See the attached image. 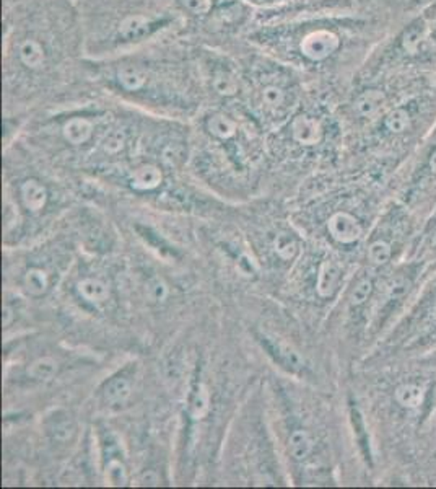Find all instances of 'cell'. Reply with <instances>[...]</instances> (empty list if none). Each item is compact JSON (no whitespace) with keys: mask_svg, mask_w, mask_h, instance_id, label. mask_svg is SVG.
Returning <instances> with one entry per match:
<instances>
[{"mask_svg":"<svg viewBox=\"0 0 436 489\" xmlns=\"http://www.w3.org/2000/svg\"><path fill=\"white\" fill-rule=\"evenodd\" d=\"M4 141L47 106L92 92L75 0H2Z\"/></svg>","mask_w":436,"mask_h":489,"instance_id":"1","label":"cell"},{"mask_svg":"<svg viewBox=\"0 0 436 489\" xmlns=\"http://www.w3.org/2000/svg\"><path fill=\"white\" fill-rule=\"evenodd\" d=\"M88 71L109 97L158 118L188 122L207 105L198 42L183 28L122 54L88 59Z\"/></svg>","mask_w":436,"mask_h":489,"instance_id":"2","label":"cell"},{"mask_svg":"<svg viewBox=\"0 0 436 489\" xmlns=\"http://www.w3.org/2000/svg\"><path fill=\"white\" fill-rule=\"evenodd\" d=\"M88 59H104L183 28L174 0H75Z\"/></svg>","mask_w":436,"mask_h":489,"instance_id":"3","label":"cell"},{"mask_svg":"<svg viewBox=\"0 0 436 489\" xmlns=\"http://www.w3.org/2000/svg\"><path fill=\"white\" fill-rule=\"evenodd\" d=\"M228 49L235 52L241 62L243 92L239 106L264 131L270 132L284 124L306 97L305 77L246 38Z\"/></svg>","mask_w":436,"mask_h":489,"instance_id":"4","label":"cell"},{"mask_svg":"<svg viewBox=\"0 0 436 489\" xmlns=\"http://www.w3.org/2000/svg\"><path fill=\"white\" fill-rule=\"evenodd\" d=\"M198 54L207 105H239L243 71L235 52L198 42Z\"/></svg>","mask_w":436,"mask_h":489,"instance_id":"5","label":"cell"},{"mask_svg":"<svg viewBox=\"0 0 436 489\" xmlns=\"http://www.w3.org/2000/svg\"><path fill=\"white\" fill-rule=\"evenodd\" d=\"M135 367H126L118 374L111 375L99 388L101 405L108 409H122L131 401L134 395V382H135Z\"/></svg>","mask_w":436,"mask_h":489,"instance_id":"6","label":"cell"},{"mask_svg":"<svg viewBox=\"0 0 436 489\" xmlns=\"http://www.w3.org/2000/svg\"><path fill=\"white\" fill-rule=\"evenodd\" d=\"M256 338L269 358L281 369L290 372V374L305 372V358L300 354V350L295 349L290 343H286L285 339H280L269 333H258Z\"/></svg>","mask_w":436,"mask_h":489,"instance_id":"7","label":"cell"},{"mask_svg":"<svg viewBox=\"0 0 436 489\" xmlns=\"http://www.w3.org/2000/svg\"><path fill=\"white\" fill-rule=\"evenodd\" d=\"M103 460H104V478L109 486H126L129 483V473L121 455L118 440L111 434L103 439Z\"/></svg>","mask_w":436,"mask_h":489,"instance_id":"8","label":"cell"},{"mask_svg":"<svg viewBox=\"0 0 436 489\" xmlns=\"http://www.w3.org/2000/svg\"><path fill=\"white\" fill-rule=\"evenodd\" d=\"M18 198L30 214H40L49 204V188L38 177H25L18 183Z\"/></svg>","mask_w":436,"mask_h":489,"instance_id":"9","label":"cell"},{"mask_svg":"<svg viewBox=\"0 0 436 489\" xmlns=\"http://www.w3.org/2000/svg\"><path fill=\"white\" fill-rule=\"evenodd\" d=\"M327 232L340 245H352L363 237V227L358 219L349 212H336L329 217Z\"/></svg>","mask_w":436,"mask_h":489,"instance_id":"10","label":"cell"},{"mask_svg":"<svg viewBox=\"0 0 436 489\" xmlns=\"http://www.w3.org/2000/svg\"><path fill=\"white\" fill-rule=\"evenodd\" d=\"M75 290L80 299L92 307L104 305L111 297L109 284L99 278L80 279L75 285Z\"/></svg>","mask_w":436,"mask_h":489,"instance_id":"11","label":"cell"},{"mask_svg":"<svg viewBox=\"0 0 436 489\" xmlns=\"http://www.w3.org/2000/svg\"><path fill=\"white\" fill-rule=\"evenodd\" d=\"M340 268L337 263L326 259L319 266L317 278H316V292L321 299H331L336 294L339 283H340Z\"/></svg>","mask_w":436,"mask_h":489,"instance_id":"12","label":"cell"},{"mask_svg":"<svg viewBox=\"0 0 436 489\" xmlns=\"http://www.w3.org/2000/svg\"><path fill=\"white\" fill-rule=\"evenodd\" d=\"M386 105V93L377 88H366L353 100V111L361 118H371Z\"/></svg>","mask_w":436,"mask_h":489,"instance_id":"13","label":"cell"},{"mask_svg":"<svg viewBox=\"0 0 436 489\" xmlns=\"http://www.w3.org/2000/svg\"><path fill=\"white\" fill-rule=\"evenodd\" d=\"M46 432L54 442H67L75 434V424L72 418L63 411L52 413L46 421Z\"/></svg>","mask_w":436,"mask_h":489,"instance_id":"14","label":"cell"},{"mask_svg":"<svg viewBox=\"0 0 436 489\" xmlns=\"http://www.w3.org/2000/svg\"><path fill=\"white\" fill-rule=\"evenodd\" d=\"M210 411V393L204 382L198 380L193 387V391L189 395L188 414L193 421H200Z\"/></svg>","mask_w":436,"mask_h":489,"instance_id":"15","label":"cell"},{"mask_svg":"<svg viewBox=\"0 0 436 489\" xmlns=\"http://www.w3.org/2000/svg\"><path fill=\"white\" fill-rule=\"evenodd\" d=\"M289 452L296 461L306 460L313 452V439L306 429H293L289 435Z\"/></svg>","mask_w":436,"mask_h":489,"instance_id":"16","label":"cell"},{"mask_svg":"<svg viewBox=\"0 0 436 489\" xmlns=\"http://www.w3.org/2000/svg\"><path fill=\"white\" fill-rule=\"evenodd\" d=\"M51 287V278L44 269L30 268L23 274V289L31 297L44 295Z\"/></svg>","mask_w":436,"mask_h":489,"instance_id":"17","label":"cell"},{"mask_svg":"<svg viewBox=\"0 0 436 489\" xmlns=\"http://www.w3.org/2000/svg\"><path fill=\"white\" fill-rule=\"evenodd\" d=\"M394 396L402 408L416 409L425 400V390L417 384H402L396 388Z\"/></svg>","mask_w":436,"mask_h":489,"instance_id":"18","label":"cell"},{"mask_svg":"<svg viewBox=\"0 0 436 489\" xmlns=\"http://www.w3.org/2000/svg\"><path fill=\"white\" fill-rule=\"evenodd\" d=\"M57 370H59V363L54 358H49V355H44V358L36 359L35 363H31L26 374L31 377L33 380L38 382H47L51 379H54Z\"/></svg>","mask_w":436,"mask_h":489,"instance_id":"19","label":"cell"},{"mask_svg":"<svg viewBox=\"0 0 436 489\" xmlns=\"http://www.w3.org/2000/svg\"><path fill=\"white\" fill-rule=\"evenodd\" d=\"M298 242L290 232H280L275 235L274 252L281 261H293L298 254Z\"/></svg>","mask_w":436,"mask_h":489,"instance_id":"20","label":"cell"},{"mask_svg":"<svg viewBox=\"0 0 436 489\" xmlns=\"http://www.w3.org/2000/svg\"><path fill=\"white\" fill-rule=\"evenodd\" d=\"M384 124L391 132H394V134H401V132L407 131L408 126H411V116H408L407 111L402 108L392 110L391 113L386 116Z\"/></svg>","mask_w":436,"mask_h":489,"instance_id":"21","label":"cell"},{"mask_svg":"<svg viewBox=\"0 0 436 489\" xmlns=\"http://www.w3.org/2000/svg\"><path fill=\"white\" fill-rule=\"evenodd\" d=\"M147 294H148V299H150L152 302H155V304H162V302H164L169 297V287L162 278L153 276V278L147 281Z\"/></svg>","mask_w":436,"mask_h":489,"instance_id":"22","label":"cell"},{"mask_svg":"<svg viewBox=\"0 0 436 489\" xmlns=\"http://www.w3.org/2000/svg\"><path fill=\"white\" fill-rule=\"evenodd\" d=\"M391 254H392L391 245L384 240H376L371 243L368 248L370 261L376 266L386 264L391 259Z\"/></svg>","mask_w":436,"mask_h":489,"instance_id":"23","label":"cell"},{"mask_svg":"<svg viewBox=\"0 0 436 489\" xmlns=\"http://www.w3.org/2000/svg\"><path fill=\"white\" fill-rule=\"evenodd\" d=\"M137 230H139L140 233V237L143 238V240L148 242L152 245L153 248L158 249V253H162L163 257H166V254H169V257H174V249L169 247V245L163 240V238H159L158 233L155 232H152L150 228H142V227H137Z\"/></svg>","mask_w":436,"mask_h":489,"instance_id":"24","label":"cell"},{"mask_svg":"<svg viewBox=\"0 0 436 489\" xmlns=\"http://www.w3.org/2000/svg\"><path fill=\"white\" fill-rule=\"evenodd\" d=\"M371 292H373V283H371V279H368V278L360 279L358 283L355 284L352 294H350V304L355 305V307L363 305L365 302L368 300Z\"/></svg>","mask_w":436,"mask_h":489,"instance_id":"25","label":"cell"},{"mask_svg":"<svg viewBox=\"0 0 436 489\" xmlns=\"http://www.w3.org/2000/svg\"><path fill=\"white\" fill-rule=\"evenodd\" d=\"M423 41V31L418 28H413L408 31V33L404 36L402 46L404 49H406L408 54H417L420 49V42Z\"/></svg>","mask_w":436,"mask_h":489,"instance_id":"26","label":"cell"},{"mask_svg":"<svg viewBox=\"0 0 436 489\" xmlns=\"http://www.w3.org/2000/svg\"><path fill=\"white\" fill-rule=\"evenodd\" d=\"M243 2H246L254 7L256 10H265V8H272L277 7V5H284L289 2H293V0H243Z\"/></svg>","mask_w":436,"mask_h":489,"instance_id":"27","label":"cell"},{"mask_svg":"<svg viewBox=\"0 0 436 489\" xmlns=\"http://www.w3.org/2000/svg\"><path fill=\"white\" fill-rule=\"evenodd\" d=\"M13 317H15L13 308L10 307L8 302H5V304H4V317H2V322H4V326H5V328H8L10 325H12Z\"/></svg>","mask_w":436,"mask_h":489,"instance_id":"28","label":"cell"},{"mask_svg":"<svg viewBox=\"0 0 436 489\" xmlns=\"http://www.w3.org/2000/svg\"><path fill=\"white\" fill-rule=\"evenodd\" d=\"M430 168H432V172L436 175V151L432 153V157H430Z\"/></svg>","mask_w":436,"mask_h":489,"instance_id":"29","label":"cell"},{"mask_svg":"<svg viewBox=\"0 0 436 489\" xmlns=\"http://www.w3.org/2000/svg\"><path fill=\"white\" fill-rule=\"evenodd\" d=\"M425 2H428V0H425Z\"/></svg>","mask_w":436,"mask_h":489,"instance_id":"30","label":"cell"}]
</instances>
